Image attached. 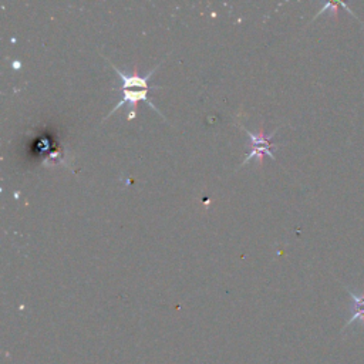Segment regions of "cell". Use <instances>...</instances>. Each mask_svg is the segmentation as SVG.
I'll use <instances>...</instances> for the list:
<instances>
[{
  "mask_svg": "<svg viewBox=\"0 0 364 364\" xmlns=\"http://www.w3.org/2000/svg\"><path fill=\"white\" fill-rule=\"evenodd\" d=\"M243 130H245V132H246V134H247V136H249V141L252 143V147H250V151H249V154L245 156V159H243L242 165H243V164H246V163H249L250 159L255 158V156L261 158V163H262V158H263V155H269L270 158L275 159V154H273V151H272V150H273V148H276V145L273 144L272 139H273V135H275V132H276L278 130H275V131H273V132H270L267 136L263 134V131H262V130H261L258 134L250 132V131H249V130H246V128H243Z\"/></svg>",
  "mask_w": 364,
  "mask_h": 364,
  "instance_id": "cell-1",
  "label": "cell"
},
{
  "mask_svg": "<svg viewBox=\"0 0 364 364\" xmlns=\"http://www.w3.org/2000/svg\"><path fill=\"white\" fill-rule=\"evenodd\" d=\"M107 60V59H105ZM108 63H110V65L112 67V70L114 72H116L119 76H120V79H121V87H120V90L121 91H124V90H130V88H132V87H136V88H139V90H158V88H163L161 85H151L150 84V79L152 77V74L155 73V70H156V68L159 67V64L155 67V68H152V70L145 76V77H140L139 74H132V76H127L124 72H121L120 70V68L117 67V65H114V63H111L110 60H107Z\"/></svg>",
  "mask_w": 364,
  "mask_h": 364,
  "instance_id": "cell-2",
  "label": "cell"
},
{
  "mask_svg": "<svg viewBox=\"0 0 364 364\" xmlns=\"http://www.w3.org/2000/svg\"><path fill=\"white\" fill-rule=\"evenodd\" d=\"M121 93H123L121 100L111 108L110 114H108V116H107L104 120H107L110 116H112L114 111H117L121 105H124V104H131V105L134 107V105H135L136 103H139V101H144V103H147L154 111H156V112L159 114V116H161L163 119H165V117L163 116V114H161V111H159V110L154 105V103L150 100V97H148V90H136V91L125 90V91H121Z\"/></svg>",
  "mask_w": 364,
  "mask_h": 364,
  "instance_id": "cell-3",
  "label": "cell"
},
{
  "mask_svg": "<svg viewBox=\"0 0 364 364\" xmlns=\"http://www.w3.org/2000/svg\"><path fill=\"white\" fill-rule=\"evenodd\" d=\"M346 290L352 296V301H353V316H352L350 321L346 322V325L343 327V332L349 326H352L354 322H357V321H360L363 323V327H364V290H363L361 294H356L347 287H346Z\"/></svg>",
  "mask_w": 364,
  "mask_h": 364,
  "instance_id": "cell-4",
  "label": "cell"
}]
</instances>
